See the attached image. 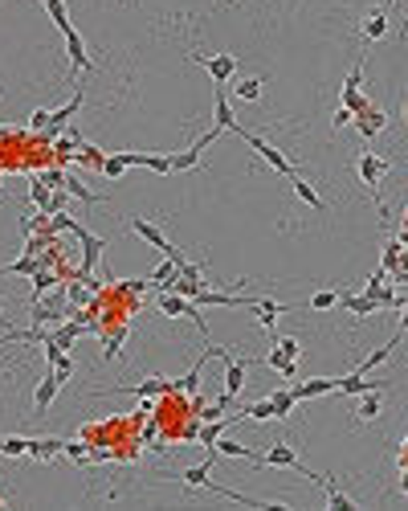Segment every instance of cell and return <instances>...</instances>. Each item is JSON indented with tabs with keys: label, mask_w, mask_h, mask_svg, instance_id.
Segmentation results:
<instances>
[{
	"label": "cell",
	"mask_w": 408,
	"mask_h": 511,
	"mask_svg": "<svg viewBox=\"0 0 408 511\" xmlns=\"http://www.w3.org/2000/svg\"><path fill=\"white\" fill-rule=\"evenodd\" d=\"M160 311L167 315V319H192L196 328H200V335H209V323H204V315H200V303H192V298L176 295V291H160Z\"/></svg>",
	"instance_id": "obj_1"
},
{
	"label": "cell",
	"mask_w": 408,
	"mask_h": 511,
	"mask_svg": "<svg viewBox=\"0 0 408 511\" xmlns=\"http://www.w3.org/2000/svg\"><path fill=\"white\" fill-rule=\"evenodd\" d=\"M237 135H241V139H245V144H249L253 151H258V156L265 160V164L274 168L277 176H294V164H290V160H286V156H282V151L274 148V144H270V139H261V135L245 131V127H237Z\"/></svg>",
	"instance_id": "obj_2"
},
{
	"label": "cell",
	"mask_w": 408,
	"mask_h": 511,
	"mask_svg": "<svg viewBox=\"0 0 408 511\" xmlns=\"http://www.w3.org/2000/svg\"><path fill=\"white\" fill-rule=\"evenodd\" d=\"M216 139H221V127L212 123V131H204V135L192 144V148H184V151H176V156H172V172H192V168L200 164L204 148H209V144H216Z\"/></svg>",
	"instance_id": "obj_3"
},
{
	"label": "cell",
	"mask_w": 408,
	"mask_h": 511,
	"mask_svg": "<svg viewBox=\"0 0 408 511\" xmlns=\"http://www.w3.org/2000/svg\"><path fill=\"white\" fill-rule=\"evenodd\" d=\"M74 237H78V246H82L78 274H94V270H98V258H102V249H106V242H102V237H94L90 230H82V225H74Z\"/></svg>",
	"instance_id": "obj_4"
},
{
	"label": "cell",
	"mask_w": 408,
	"mask_h": 511,
	"mask_svg": "<svg viewBox=\"0 0 408 511\" xmlns=\"http://www.w3.org/2000/svg\"><path fill=\"white\" fill-rule=\"evenodd\" d=\"M200 66L209 70V78H212V86H225L233 74H237V58L233 53H212V58H204V53H192Z\"/></svg>",
	"instance_id": "obj_5"
},
{
	"label": "cell",
	"mask_w": 408,
	"mask_h": 511,
	"mask_svg": "<svg viewBox=\"0 0 408 511\" xmlns=\"http://www.w3.org/2000/svg\"><path fill=\"white\" fill-rule=\"evenodd\" d=\"M384 172H388V160H380V156H375V151H363V156H359V181L368 184V188H380V176H384ZM375 205H380V193H375Z\"/></svg>",
	"instance_id": "obj_6"
},
{
	"label": "cell",
	"mask_w": 408,
	"mask_h": 511,
	"mask_svg": "<svg viewBox=\"0 0 408 511\" xmlns=\"http://www.w3.org/2000/svg\"><path fill=\"white\" fill-rule=\"evenodd\" d=\"M261 466H282V470H302V475H307L302 458H298V454H294L286 442H274V446H270V450L261 454Z\"/></svg>",
	"instance_id": "obj_7"
},
{
	"label": "cell",
	"mask_w": 408,
	"mask_h": 511,
	"mask_svg": "<svg viewBox=\"0 0 408 511\" xmlns=\"http://www.w3.org/2000/svg\"><path fill=\"white\" fill-rule=\"evenodd\" d=\"M57 389H62V380H57V372L49 368L45 380L37 384V393H33V417H45L49 405H53V397H57Z\"/></svg>",
	"instance_id": "obj_8"
},
{
	"label": "cell",
	"mask_w": 408,
	"mask_h": 511,
	"mask_svg": "<svg viewBox=\"0 0 408 511\" xmlns=\"http://www.w3.org/2000/svg\"><path fill=\"white\" fill-rule=\"evenodd\" d=\"M351 123L359 127V135H363V139H375V135L388 127V115H384V111H380V107L372 102V107H363V111H359V115L351 119Z\"/></svg>",
	"instance_id": "obj_9"
},
{
	"label": "cell",
	"mask_w": 408,
	"mask_h": 511,
	"mask_svg": "<svg viewBox=\"0 0 408 511\" xmlns=\"http://www.w3.org/2000/svg\"><path fill=\"white\" fill-rule=\"evenodd\" d=\"M335 389H339V377H314V380H302V384H294V397H298V401H310V397L335 393Z\"/></svg>",
	"instance_id": "obj_10"
},
{
	"label": "cell",
	"mask_w": 408,
	"mask_h": 511,
	"mask_svg": "<svg viewBox=\"0 0 408 511\" xmlns=\"http://www.w3.org/2000/svg\"><path fill=\"white\" fill-rule=\"evenodd\" d=\"M123 393H135V397H143V401H151V397H163V393H180V380H143V384H131V389H123Z\"/></svg>",
	"instance_id": "obj_11"
},
{
	"label": "cell",
	"mask_w": 408,
	"mask_h": 511,
	"mask_svg": "<svg viewBox=\"0 0 408 511\" xmlns=\"http://www.w3.org/2000/svg\"><path fill=\"white\" fill-rule=\"evenodd\" d=\"M131 230L139 233V237H143L147 246L163 249V254H167V249H172V242H167V237H163V230H160V225H151V221H143V217H131Z\"/></svg>",
	"instance_id": "obj_12"
},
{
	"label": "cell",
	"mask_w": 408,
	"mask_h": 511,
	"mask_svg": "<svg viewBox=\"0 0 408 511\" xmlns=\"http://www.w3.org/2000/svg\"><path fill=\"white\" fill-rule=\"evenodd\" d=\"M65 50H70V66L74 70H94V62L86 58V45H82V33L78 29H65Z\"/></svg>",
	"instance_id": "obj_13"
},
{
	"label": "cell",
	"mask_w": 408,
	"mask_h": 511,
	"mask_svg": "<svg viewBox=\"0 0 408 511\" xmlns=\"http://www.w3.org/2000/svg\"><path fill=\"white\" fill-rule=\"evenodd\" d=\"M62 450H65V438H29V458H37V462H49Z\"/></svg>",
	"instance_id": "obj_14"
},
{
	"label": "cell",
	"mask_w": 408,
	"mask_h": 511,
	"mask_svg": "<svg viewBox=\"0 0 408 511\" xmlns=\"http://www.w3.org/2000/svg\"><path fill=\"white\" fill-rule=\"evenodd\" d=\"M216 127H221V131H237V127H241L237 115H233V102H228L225 86H216Z\"/></svg>",
	"instance_id": "obj_15"
},
{
	"label": "cell",
	"mask_w": 408,
	"mask_h": 511,
	"mask_svg": "<svg viewBox=\"0 0 408 511\" xmlns=\"http://www.w3.org/2000/svg\"><path fill=\"white\" fill-rule=\"evenodd\" d=\"M339 389H343V393H351V397L372 393V389H380V393H384V380H368L363 372H351V377H339Z\"/></svg>",
	"instance_id": "obj_16"
},
{
	"label": "cell",
	"mask_w": 408,
	"mask_h": 511,
	"mask_svg": "<svg viewBox=\"0 0 408 511\" xmlns=\"http://www.w3.org/2000/svg\"><path fill=\"white\" fill-rule=\"evenodd\" d=\"M212 454H228V458H245V462H253V466H261V454H253V450L241 442H228V438H216Z\"/></svg>",
	"instance_id": "obj_17"
},
{
	"label": "cell",
	"mask_w": 408,
	"mask_h": 511,
	"mask_svg": "<svg viewBox=\"0 0 408 511\" xmlns=\"http://www.w3.org/2000/svg\"><path fill=\"white\" fill-rule=\"evenodd\" d=\"M29 197H33V205L41 209V213H49L53 217V188H49L41 176H33V184H29Z\"/></svg>",
	"instance_id": "obj_18"
},
{
	"label": "cell",
	"mask_w": 408,
	"mask_h": 511,
	"mask_svg": "<svg viewBox=\"0 0 408 511\" xmlns=\"http://www.w3.org/2000/svg\"><path fill=\"white\" fill-rule=\"evenodd\" d=\"M319 483L326 487V503H331V511H355V503H351V499L335 487V478H331V475H319Z\"/></svg>",
	"instance_id": "obj_19"
},
{
	"label": "cell",
	"mask_w": 408,
	"mask_h": 511,
	"mask_svg": "<svg viewBox=\"0 0 408 511\" xmlns=\"http://www.w3.org/2000/svg\"><path fill=\"white\" fill-rule=\"evenodd\" d=\"M355 417H359V421H375V417H380V389H372V393H359Z\"/></svg>",
	"instance_id": "obj_20"
},
{
	"label": "cell",
	"mask_w": 408,
	"mask_h": 511,
	"mask_svg": "<svg viewBox=\"0 0 408 511\" xmlns=\"http://www.w3.org/2000/svg\"><path fill=\"white\" fill-rule=\"evenodd\" d=\"M261 86H265L261 78H241V82L233 86V99H237V102H258L261 99Z\"/></svg>",
	"instance_id": "obj_21"
},
{
	"label": "cell",
	"mask_w": 408,
	"mask_h": 511,
	"mask_svg": "<svg viewBox=\"0 0 408 511\" xmlns=\"http://www.w3.org/2000/svg\"><path fill=\"white\" fill-rule=\"evenodd\" d=\"M339 303H343L351 315H372V311H380L372 295H339Z\"/></svg>",
	"instance_id": "obj_22"
},
{
	"label": "cell",
	"mask_w": 408,
	"mask_h": 511,
	"mask_svg": "<svg viewBox=\"0 0 408 511\" xmlns=\"http://www.w3.org/2000/svg\"><path fill=\"white\" fill-rule=\"evenodd\" d=\"M384 33H388V13H384V9H375L372 17L363 21V37H368V41H380Z\"/></svg>",
	"instance_id": "obj_23"
},
{
	"label": "cell",
	"mask_w": 408,
	"mask_h": 511,
	"mask_svg": "<svg viewBox=\"0 0 408 511\" xmlns=\"http://www.w3.org/2000/svg\"><path fill=\"white\" fill-rule=\"evenodd\" d=\"M290 184H294V193H298V200H307L310 209H326V205H323V197L314 193V184H307L302 176H298V172L290 176Z\"/></svg>",
	"instance_id": "obj_24"
},
{
	"label": "cell",
	"mask_w": 408,
	"mask_h": 511,
	"mask_svg": "<svg viewBox=\"0 0 408 511\" xmlns=\"http://www.w3.org/2000/svg\"><path fill=\"white\" fill-rule=\"evenodd\" d=\"M74 160H78V164H86V168H94V172H102V160H106V156H102L94 144H86V139H82L78 151H74Z\"/></svg>",
	"instance_id": "obj_25"
},
{
	"label": "cell",
	"mask_w": 408,
	"mask_h": 511,
	"mask_svg": "<svg viewBox=\"0 0 408 511\" xmlns=\"http://www.w3.org/2000/svg\"><path fill=\"white\" fill-rule=\"evenodd\" d=\"M396 344H400V335H392V340H388L384 348H375L372 356H368V360H363V364L355 368V372H372V368H380V364H384V360L392 356V348H396Z\"/></svg>",
	"instance_id": "obj_26"
},
{
	"label": "cell",
	"mask_w": 408,
	"mask_h": 511,
	"mask_svg": "<svg viewBox=\"0 0 408 511\" xmlns=\"http://www.w3.org/2000/svg\"><path fill=\"white\" fill-rule=\"evenodd\" d=\"M265 364H270V368H274V372H282V377H298V364L290 360V356H286V352H265Z\"/></svg>",
	"instance_id": "obj_27"
},
{
	"label": "cell",
	"mask_w": 408,
	"mask_h": 511,
	"mask_svg": "<svg viewBox=\"0 0 408 511\" xmlns=\"http://www.w3.org/2000/svg\"><path fill=\"white\" fill-rule=\"evenodd\" d=\"M65 193H70V197H78L82 205H98V193H90V188H86V184L78 181V176H70V172H65Z\"/></svg>",
	"instance_id": "obj_28"
},
{
	"label": "cell",
	"mask_w": 408,
	"mask_h": 511,
	"mask_svg": "<svg viewBox=\"0 0 408 511\" xmlns=\"http://www.w3.org/2000/svg\"><path fill=\"white\" fill-rule=\"evenodd\" d=\"M209 470H212V458L209 462H200V466H188V470H184V483H188V487H212V478H209Z\"/></svg>",
	"instance_id": "obj_29"
},
{
	"label": "cell",
	"mask_w": 408,
	"mask_h": 511,
	"mask_svg": "<svg viewBox=\"0 0 408 511\" xmlns=\"http://www.w3.org/2000/svg\"><path fill=\"white\" fill-rule=\"evenodd\" d=\"M270 401H274L277 421H282V417H290V409L298 405V397H294V389H277V393H270Z\"/></svg>",
	"instance_id": "obj_30"
},
{
	"label": "cell",
	"mask_w": 408,
	"mask_h": 511,
	"mask_svg": "<svg viewBox=\"0 0 408 511\" xmlns=\"http://www.w3.org/2000/svg\"><path fill=\"white\" fill-rule=\"evenodd\" d=\"M41 4L49 9V21H53V25H57L62 33H65V29H74V25H70V13H65V4H62V0H41Z\"/></svg>",
	"instance_id": "obj_31"
},
{
	"label": "cell",
	"mask_w": 408,
	"mask_h": 511,
	"mask_svg": "<svg viewBox=\"0 0 408 511\" xmlns=\"http://www.w3.org/2000/svg\"><path fill=\"white\" fill-rule=\"evenodd\" d=\"M0 454H4V458H21V454H29V438H0Z\"/></svg>",
	"instance_id": "obj_32"
},
{
	"label": "cell",
	"mask_w": 408,
	"mask_h": 511,
	"mask_svg": "<svg viewBox=\"0 0 408 511\" xmlns=\"http://www.w3.org/2000/svg\"><path fill=\"white\" fill-rule=\"evenodd\" d=\"M307 307L310 311H331V307H339V291H319V295H310Z\"/></svg>",
	"instance_id": "obj_33"
},
{
	"label": "cell",
	"mask_w": 408,
	"mask_h": 511,
	"mask_svg": "<svg viewBox=\"0 0 408 511\" xmlns=\"http://www.w3.org/2000/svg\"><path fill=\"white\" fill-rule=\"evenodd\" d=\"M245 417H253V421H270V417H277V413H274V401L265 397V401H253V405H245Z\"/></svg>",
	"instance_id": "obj_34"
},
{
	"label": "cell",
	"mask_w": 408,
	"mask_h": 511,
	"mask_svg": "<svg viewBox=\"0 0 408 511\" xmlns=\"http://www.w3.org/2000/svg\"><path fill=\"white\" fill-rule=\"evenodd\" d=\"M343 107H347L351 115H359V111H363V107H372V102H368L363 90H347V86H343Z\"/></svg>",
	"instance_id": "obj_35"
},
{
	"label": "cell",
	"mask_w": 408,
	"mask_h": 511,
	"mask_svg": "<svg viewBox=\"0 0 408 511\" xmlns=\"http://www.w3.org/2000/svg\"><path fill=\"white\" fill-rule=\"evenodd\" d=\"M123 172H127V160H123V151H114V156H106V160H102V176L118 181Z\"/></svg>",
	"instance_id": "obj_36"
},
{
	"label": "cell",
	"mask_w": 408,
	"mask_h": 511,
	"mask_svg": "<svg viewBox=\"0 0 408 511\" xmlns=\"http://www.w3.org/2000/svg\"><path fill=\"white\" fill-rule=\"evenodd\" d=\"M123 335H127V328L106 331V335H102V340H106V348H102V356H106V360H114V356H118V348H123Z\"/></svg>",
	"instance_id": "obj_37"
},
{
	"label": "cell",
	"mask_w": 408,
	"mask_h": 511,
	"mask_svg": "<svg viewBox=\"0 0 408 511\" xmlns=\"http://www.w3.org/2000/svg\"><path fill=\"white\" fill-rule=\"evenodd\" d=\"M172 274H176V262H172V258H163V262L155 266L151 274H147V279H151V286H160V282H167Z\"/></svg>",
	"instance_id": "obj_38"
},
{
	"label": "cell",
	"mask_w": 408,
	"mask_h": 511,
	"mask_svg": "<svg viewBox=\"0 0 408 511\" xmlns=\"http://www.w3.org/2000/svg\"><path fill=\"white\" fill-rule=\"evenodd\" d=\"M274 348H277V352H286V356H290V360H298V352H302V348H298V340H294V335H274Z\"/></svg>",
	"instance_id": "obj_39"
},
{
	"label": "cell",
	"mask_w": 408,
	"mask_h": 511,
	"mask_svg": "<svg viewBox=\"0 0 408 511\" xmlns=\"http://www.w3.org/2000/svg\"><path fill=\"white\" fill-rule=\"evenodd\" d=\"M62 454H70L74 462H94V454H90V450H86L82 442H65V450H62Z\"/></svg>",
	"instance_id": "obj_40"
},
{
	"label": "cell",
	"mask_w": 408,
	"mask_h": 511,
	"mask_svg": "<svg viewBox=\"0 0 408 511\" xmlns=\"http://www.w3.org/2000/svg\"><path fill=\"white\" fill-rule=\"evenodd\" d=\"M41 181L57 193V188H65V172H62V168H49V172H41Z\"/></svg>",
	"instance_id": "obj_41"
},
{
	"label": "cell",
	"mask_w": 408,
	"mask_h": 511,
	"mask_svg": "<svg viewBox=\"0 0 408 511\" xmlns=\"http://www.w3.org/2000/svg\"><path fill=\"white\" fill-rule=\"evenodd\" d=\"M343 86H347V90H359V86H363V62H355V66H351V74L343 78Z\"/></svg>",
	"instance_id": "obj_42"
},
{
	"label": "cell",
	"mask_w": 408,
	"mask_h": 511,
	"mask_svg": "<svg viewBox=\"0 0 408 511\" xmlns=\"http://www.w3.org/2000/svg\"><path fill=\"white\" fill-rule=\"evenodd\" d=\"M49 115H53V111H33V115H29V131H45Z\"/></svg>",
	"instance_id": "obj_43"
},
{
	"label": "cell",
	"mask_w": 408,
	"mask_h": 511,
	"mask_svg": "<svg viewBox=\"0 0 408 511\" xmlns=\"http://www.w3.org/2000/svg\"><path fill=\"white\" fill-rule=\"evenodd\" d=\"M351 119H355V115H351V111H347V107L339 102V111H335V119H331V127H335V131H343V127H347Z\"/></svg>",
	"instance_id": "obj_44"
},
{
	"label": "cell",
	"mask_w": 408,
	"mask_h": 511,
	"mask_svg": "<svg viewBox=\"0 0 408 511\" xmlns=\"http://www.w3.org/2000/svg\"><path fill=\"white\" fill-rule=\"evenodd\" d=\"M400 491L408 495V466H404V478H400Z\"/></svg>",
	"instance_id": "obj_45"
},
{
	"label": "cell",
	"mask_w": 408,
	"mask_h": 511,
	"mask_svg": "<svg viewBox=\"0 0 408 511\" xmlns=\"http://www.w3.org/2000/svg\"><path fill=\"white\" fill-rule=\"evenodd\" d=\"M0 344H13V331H9V335H4V340H0Z\"/></svg>",
	"instance_id": "obj_46"
},
{
	"label": "cell",
	"mask_w": 408,
	"mask_h": 511,
	"mask_svg": "<svg viewBox=\"0 0 408 511\" xmlns=\"http://www.w3.org/2000/svg\"><path fill=\"white\" fill-rule=\"evenodd\" d=\"M0 323H4V307H0Z\"/></svg>",
	"instance_id": "obj_47"
},
{
	"label": "cell",
	"mask_w": 408,
	"mask_h": 511,
	"mask_svg": "<svg viewBox=\"0 0 408 511\" xmlns=\"http://www.w3.org/2000/svg\"><path fill=\"white\" fill-rule=\"evenodd\" d=\"M404 29H408V13H404Z\"/></svg>",
	"instance_id": "obj_48"
}]
</instances>
